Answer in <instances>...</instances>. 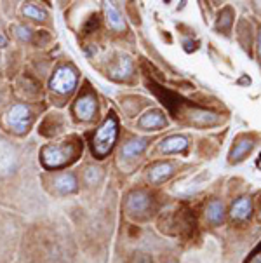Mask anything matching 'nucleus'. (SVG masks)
Segmentation results:
<instances>
[{
  "instance_id": "f257e3e1",
  "label": "nucleus",
  "mask_w": 261,
  "mask_h": 263,
  "mask_svg": "<svg viewBox=\"0 0 261 263\" xmlns=\"http://www.w3.org/2000/svg\"><path fill=\"white\" fill-rule=\"evenodd\" d=\"M118 136V122L117 117L113 114H110V117L105 120L103 126L94 133L92 138V152H94L96 157L103 159L112 152L115 141Z\"/></svg>"
},
{
  "instance_id": "f03ea898",
  "label": "nucleus",
  "mask_w": 261,
  "mask_h": 263,
  "mask_svg": "<svg viewBox=\"0 0 261 263\" xmlns=\"http://www.w3.org/2000/svg\"><path fill=\"white\" fill-rule=\"evenodd\" d=\"M77 152V146L70 141H65L63 145H47L41 152V160L46 167L57 169L72 162Z\"/></svg>"
},
{
  "instance_id": "7ed1b4c3",
  "label": "nucleus",
  "mask_w": 261,
  "mask_h": 263,
  "mask_svg": "<svg viewBox=\"0 0 261 263\" xmlns=\"http://www.w3.org/2000/svg\"><path fill=\"white\" fill-rule=\"evenodd\" d=\"M78 82V75L72 66H59L51 79V89L59 95L72 92Z\"/></svg>"
},
{
  "instance_id": "20e7f679",
  "label": "nucleus",
  "mask_w": 261,
  "mask_h": 263,
  "mask_svg": "<svg viewBox=\"0 0 261 263\" xmlns=\"http://www.w3.org/2000/svg\"><path fill=\"white\" fill-rule=\"evenodd\" d=\"M32 120H33V114L26 105H14L9 110L7 122L16 135H25L28 131V127L32 126Z\"/></svg>"
},
{
  "instance_id": "39448f33",
  "label": "nucleus",
  "mask_w": 261,
  "mask_h": 263,
  "mask_svg": "<svg viewBox=\"0 0 261 263\" xmlns=\"http://www.w3.org/2000/svg\"><path fill=\"white\" fill-rule=\"evenodd\" d=\"M126 209L131 216L147 215L150 209H152V197L143 190L131 192L129 197L126 200Z\"/></svg>"
},
{
  "instance_id": "423d86ee",
  "label": "nucleus",
  "mask_w": 261,
  "mask_h": 263,
  "mask_svg": "<svg viewBox=\"0 0 261 263\" xmlns=\"http://www.w3.org/2000/svg\"><path fill=\"white\" fill-rule=\"evenodd\" d=\"M96 110H98V101H96V96L92 92L82 95L73 105V114L81 120H91L94 117Z\"/></svg>"
},
{
  "instance_id": "0eeeda50",
  "label": "nucleus",
  "mask_w": 261,
  "mask_h": 263,
  "mask_svg": "<svg viewBox=\"0 0 261 263\" xmlns=\"http://www.w3.org/2000/svg\"><path fill=\"white\" fill-rule=\"evenodd\" d=\"M254 141L249 136H240L235 140V145L230 150V162H240L242 159H246V155L253 150Z\"/></svg>"
},
{
  "instance_id": "6e6552de",
  "label": "nucleus",
  "mask_w": 261,
  "mask_h": 263,
  "mask_svg": "<svg viewBox=\"0 0 261 263\" xmlns=\"http://www.w3.org/2000/svg\"><path fill=\"white\" fill-rule=\"evenodd\" d=\"M16 166V150L7 141H0V171L11 173Z\"/></svg>"
},
{
  "instance_id": "1a4fd4ad",
  "label": "nucleus",
  "mask_w": 261,
  "mask_h": 263,
  "mask_svg": "<svg viewBox=\"0 0 261 263\" xmlns=\"http://www.w3.org/2000/svg\"><path fill=\"white\" fill-rule=\"evenodd\" d=\"M167 126V119L160 110H152V112L145 114L143 117L139 119V127L143 129H160Z\"/></svg>"
},
{
  "instance_id": "9d476101",
  "label": "nucleus",
  "mask_w": 261,
  "mask_h": 263,
  "mask_svg": "<svg viewBox=\"0 0 261 263\" xmlns=\"http://www.w3.org/2000/svg\"><path fill=\"white\" fill-rule=\"evenodd\" d=\"M251 213H253V204H251V200L247 197H242L232 206L230 216H232V220H235V221H246L247 218L251 216Z\"/></svg>"
},
{
  "instance_id": "9b49d317",
  "label": "nucleus",
  "mask_w": 261,
  "mask_h": 263,
  "mask_svg": "<svg viewBox=\"0 0 261 263\" xmlns=\"http://www.w3.org/2000/svg\"><path fill=\"white\" fill-rule=\"evenodd\" d=\"M105 16H106V21L108 25L112 26L113 30L117 32H122L126 28V21H124L122 14L118 12V9L113 6L112 2H105Z\"/></svg>"
},
{
  "instance_id": "f8f14e48",
  "label": "nucleus",
  "mask_w": 261,
  "mask_h": 263,
  "mask_svg": "<svg viewBox=\"0 0 261 263\" xmlns=\"http://www.w3.org/2000/svg\"><path fill=\"white\" fill-rule=\"evenodd\" d=\"M172 173H174V167H172V164L169 162H158L155 164L152 169H150V181L152 183H162V181H166L167 178L172 176Z\"/></svg>"
},
{
  "instance_id": "ddd939ff",
  "label": "nucleus",
  "mask_w": 261,
  "mask_h": 263,
  "mask_svg": "<svg viewBox=\"0 0 261 263\" xmlns=\"http://www.w3.org/2000/svg\"><path fill=\"white\" fill-rule=\"evenodd\" d=\"M77 178L72 173H63V175H59L54 180V186L56 190L59 192V194H73L75 190H77Z\"/></svg>"
},
{
  "instance_id": "4468645a",
  "label": "nucleus",
  "mask_w": 261,
  "mask_h": 263,
  "mask_svg": "<svg viewBox=\"0 0 261 263\" xmlns=\"http://www.w3.org/2000/svg\"><path fill=\"white\" fill-rule=\"evenodd\" d=\"M188 140L185 136H169L162 141L160 150L164 154H178V152L187 150Z\"/></svg>"
},
{
  "instance_id": "2eb2a0df",
  "label": "nucleus",
  "mask_w": 261,
  "mask_h": 263,
  "mask_svg": "<svg viewBox=\"0 0 261 263\" xmlns=\"http://www.w3.org/2000/svg\"><path fill=\"white\" fill-rule=\"evenodd\" d=\"M131 73H132V61L129 58H121V60L112 66V70H110V75L117 80H124V79L131 77Z\"/></svg>"
},
{
  "instance_id": "dca6fc26",
  "label": "nucleus",
  "mask_w": 261,
  "mask_h": 263,
  "mask_svg": "<svg viewBox=\"0 0 261 263\" xmlns=\"http://www.w3.org/2000/svg\"><path fill=\"white\" fill-rule=\"evenodd\" d=\"M206 216L212 225H219L225 218V208L219 200H212L206 209Z\"/></svg>"
},
{
  "instance_id": "f3484780",
  "label": "nucleus",
  "mask_w": 261,
  "mask_h": 263,
  "mask_svg": "<svg viewBox=\"0 0 261 263\" xmlns=\"http://www.w3.org/2000/svg\"><path fill=\"white\" fill-rule=\"evenodd\" d=\"M148 140H132L129 143H126V146L122 148V155L124 157H136L141 152L147 148Z\"/></svg>"
},
{
  "instance_id": "a211bd4d",
  "label": "nucleus",
  "mask_w": 261,
  "mask_h": 263,
  "mask_svg": "<svg viewBox=\"0 0 261 263\" xmlns=\"http://www.w3.org/2000/svg\"><path fill=\"white\" fill-rule=\"evenodd\" d=\"M23 14L32 17V20H35V21H42V20H46V16H47L46 11H42V9L37 7V6H25Z\"/></svg>"
},
{
  "instance_id": "6ab92c4d",
  "label": "nucleus",
  "mask_w": 261,
  "mask_h": 263,
  "mask_svg": "<svg viewBox=\"0 0 261 263\" xmlns=\"http://www.w3.org/2000/svg\"><path fill=\"white\" fill-rule=\"evenodd\" d=\"M101 176H103V173H101V169L94 167V166H89L86 171V181L89 185H96L98 181L101 180Z\"/></svg>"
},
{
  "instance_id": "aec40b11",
  "label": "nucleus",
  "mask_w": 261,
  "mask_h": 263,
  "mask_svg": "<svg viewBox=\"0 0 261 263\" xmlns=\"http://www.w3.org/2000/svg\"><path fill=\"white\" fill-rule=\"evenodd\" d=\"M230 25H232V9H225V12H221L219 20H218V25H216V28L218 30H228Z\"/></svg>"
},
{
  "instance_id": "412c9836",
  "label": "nucleus",
  "mask_w": 261,
  "mask_h": 263,
  "mask_svg": "<svg viewBox=\"0 0 261 263\" xmlns=\"http://www.w3.org/2000/svg\"><path fill=\"white\" fill-rule=\"evenodd\" d=\"M14 32L21 40H30V39H32V30H30L28 26H25V25L14 26Z\"/></svg>"
},
{
  "instance_id": "4be33fe9",
  "label": "nucleus",
  "mask_w": 261,
  "mask_h": 263,
  "mask_svg": "<svg viewBox=\"0 0 261 263\" xmlns=\"http://www.w3.org/2000/svg\"><path fill=\"white\" fill-rule=\"evenodd\" d=\"M99 26V20H98V16H91V20L87 21L86 25H84V32H87V33H91L92 30H96Z\"/></svg>"
},
{
  "instance_id": "5701e85b",
  "label": "nucleus",
  "mask_w": 261,
  "mask_h": 263,
  "mask_svg": "<svg viewBox=\"0 0 261 263\" xmlns=\"http://www.w3.org/2000/svg\"><path fill=\"white\" fill-rule=\"evenodd\" d=\"M7 46V37L4 33H0V47H6Z\"/></svg>"
},
{
  "instance_id": "b1692460",
  "label": "nucleus",
  "mask_w": 261,
  "mask_h": 263,
  "mask_svg": "<svg viewBox=\"0 0 261 263\" xmlns=\"http://www.w3.org/2000/svg\"><path fill=\"white\" fill-rule=\"evenodd\" d=\"M258 56L261 60V30H259V35H258Z\"/></svg>"
},
{
  "instance_id": "393cba45",
  "label": "nucleus",
  "mask_w": 261,
  "mask_h": 263,
  "mask_svg": "<svg viewBox=\"0 0 261 263\" xmlns=\"http://www.w3.org/2000/svg\"><path fill=\"white\" fill-rule=\"evenodd\" d=\"M258 251H261V246H259V248H258Z\"/></svg>"
}]
</instances>
